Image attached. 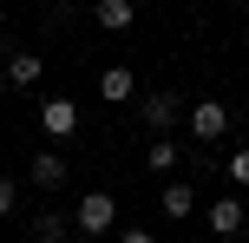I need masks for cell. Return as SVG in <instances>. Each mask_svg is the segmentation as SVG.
Instances as JSON below:
<instances>
[{"label": "cell", "mask_w": 249, "mask_h": 243, "mask_svg": "<svg viewBox=\"0 0 249 243\" xmlns=\"http://www.w3.org/2000/svg\"><path fill=\"white\" fill-rule=\"evenodd\" d=\"M39 131H46L53 145H66V138H72V131H79V105L66 99V92H53V99L39 105Z\"/></svg>", "instance_id": "4"}, {"label": "cell", "mask_w": 249, "mask_h": 243, "mask_svg": "<svg viewBox=\"0 0 249 243\" xmlns=\"http://www.w3.org/2000/svg\"><path fill=\"white\" fill-rule=\"evenodd\" d=\"M138 118L151 125V138H158V131H177V125H184V99L158 86V92H144V105H138Z\"/></svg>", "instance_id": "3"}, {"label": "cell", "mask_w": 249, "mask_h": 243, "mask_svg": "<svg viewBox=\"0 0 249 243\" xmlns=\"http://www.w3.org/2000/svg\"><path fill=\"white\" fill-rule=\"evenodd\" d=\"M144 165L164 178V171H177V165H184V145H177L171 131H158V138H151V151H144Z\"/></svg>", "instance_id": "11"}, {"label": "cell", "mask_w": 249, "mask_h": 243, "mask_svg": "<svg viewBox=\"0 0 249 243\" xmlns=\"http://www.w3.org/2000/svg\"><path fill=\"white\" fill-rule=\"evenodd\" d=\"M184 131H190L197 145H223V138H230V105H223V99H197V105L184 112Z\"/></svg>", "instance_id": "1"}, {"label": "cell", "mask_w": 249, "mask_h": 243, "mask_svg": "<svg viewBox=\"0 0 249 243\" xmlns=\"http://www.w3.org/2000/svg\"><path fill=\"white\" fill-rule=\"evenodd\" d=\"M118 243H158V230H118Z\"/></svg>", "instance_id": "14"}, {"label": "cell", "mask_w": 249, "mask_h": 243, "mask_svg": "<svg viewBox=\"0 0 249 243\" xmlns=\"http://www.w3.org/2000/svg\"><path fill=\"white\" fill-rule=\"evenodd\" d=\"M158 204H164V217H171V224H184L190 210H197V191H190L184 178H171V184H164V197H158Z\"/></svg>", "instance_id": "10"}, {"label": "cell", "mask_w": 249, "mask_h": 243, "mask_svg": "<svg viewBox=\"0 0 249 243\" xmlns=\"http://www.w3.org/2000/svg\"><path fill=\"white\" fill-rule=\"evenodd\" d=\"M39 243H72V237H66V230H39Z\"/></svg>", "instance_id": "15"}, {"label": "cell", "mask_w": 249, "mask_h": 243, "mask_svg": "<svg viewBox=\"0 0 249 243\" xmlns=\"http://www.w3.org/2000/svg\"><path fill=\"white\" fill-rule=\"evenodd\" d=\"M0 33H7V7H0Z\"/></svg>", "instance_id": "16"}, {"label": "cell", "mask_w": 249, "mask_h": 243, "mask_svg": "<svg viewBox=\"0 0 249 243\" xmlns=\"http://www.w3.org/2000/svg\"><path fill=\"white\" fill-rule=\"evenodd\" d=\"M72 230H86V237L118 230V197H112V191H86V197L72 204Z\"/></svg>", "instance_id": "2"}, {"label": "cell", "mask_w": 249, "mask_h": 243, "mask_svg": "<svg viewBox=\"0 0 249 243\" xmlns=\"http://www.w3.org/2000/svg\"><path fill=\"white\" fill-rule=\"evenodd\" d=\"M223 178H230V184H249V145H236V151H230Z\"/></svg>", "instance_id": "12"}, {"label": "cell", "mask_w": 249, "mask_h": 243, "mask_svg": "<svg viewBox=\"0 0 249 243\" xmlns=\"http://www.w3.org/2000/svg\"><path fill=\"white\" fill-rule=\"evenodd\" d=\"M26 178H33L39 191H59V184L72 178V171H66V158H59V151H39L33 165H26Z\"/></svg>", "instance_id": "9"}, {"label": "cell", "mask_w": 249, "mask_h": 243, "mask_svg": "<svg viewBox=\"0 0 249 243\" xmlns=\"http://www.w3.org/2000/svg\"><path fill=\"white\" fill-rule=\"evenodd\" d=\"M92 20H99L105 33H131V26H138V0H99Z\"/></svg>", "instance_id": "7"}, {"label": "cell", "mask_w": 249, "mask_h": 243, "mask_svg": "<svg viewBox=\"0 0 249 243\" xmlns=\"http://www.w3.org/2000/svg\"><path fill=\"white\" fill-rule=\"evenodd\" d=\"M131 92H138V73H131V66H105V73H99V99L105 105H124Z\"/></svg>", "instance_id": "8"}, {"label": "cell", "mask_w": 249, "mask_h": 243, "mask_svg": "<svg viewBox=\"0 0 249 243\" xmlns=\"http://www.w3.org/2000/svg\"><path fill=\"white\" fill-rule=\"evenodd\" d=\"M0 79H7L13 92H33L39 79H46V59H39V53H7V66H0Z\"/></svg>", "instance_id": "5"}, {"label": "cell", "mask_w": 249, "mask_h": 243, "mask_svg": "<svg viewBox=\"0 0 249 243\" xmlns=\"http://www.w3.org/2000/svg\"><path fill=\"white\" fill-rule=\"evenodd\" d=\"M243 230H249V210L236 197H216L210 204V237H243Z\"/></svg>", "instance_id": "6"}, {"label": "cell", "mask_w": 249, "mask_h": 243, "mask_svg": "<svg viewBox=\"0 0 249 243\" xmlns=\"http://www.w3.org/2000/svg\"><path fill=\"white\" fill-rule=\"evenodd\" d=\"M13 210H20V184H13V178H0V224H7Z\"/></svg>", "instance_id": "13"}]
</instances>
